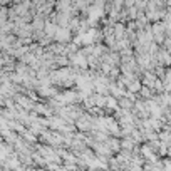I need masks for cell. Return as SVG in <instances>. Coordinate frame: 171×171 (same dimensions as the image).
I'll use <instances>...</instances> for the list:
<instances>
[{"label":"cell","instance_id":"obj_5","mask_svg":"<svg viewBox=\"0 0 171 171\" xmlns=\"http://www.w3.org/2000/svg\"><path fill=\"white\" fill-rule=\"evenodd\" d=\"M169 4H171V0H169Z\"/></svg>","mask_w":171,"mask_h":171},{"label":"cell","instance_id":"obj_4","mask_svg":"<svg viewBox=\"0 0 171 171\" xmlns=\"http://www.w3.org/2000/svg\"><path fill=\"white\" fill-rule=\"evenodd\" d=\"M108 108H112V109H116L118 108V104H116V99L114 97H108V104H106Z\"/></svg>","mask_w":171,"mask_h":171},{"label":"cell","instance_id":"obj_1","mask_svg":"<svg viewBox=\"0 0 171 171\" xmlns=\"http://www.w3.org/2000/svg\"><path fill=\"white\" fill-rule=\"evenodd\" d=\"M69 37H71V32H69L67 29H57L56 37H54V39L59 40V42H67Z\"/></svg>","mask_w":171,"mask_h":171},{"label":"cell","instance_id":"obj_2","mask_svg":"<svg viewBox=\"0 0 171 171\" xmlns=\"http://www.w3.org/2000/svg\"><path fill=\"white\" fill-rule=\"evenodd\" d=\"M156 81H158V79L154 77V74H151V72H149V74H146V77H144L143 82L146 84V86H149V87H151V86H154Z\"/></svg>","mask_w":171,"mask_h":171},{"label":"cell","instance_id":"obj_3","mask_svg":"<svg viewBox=\"0 0 171 171\" xmlns=\"http://www.w3.org/2000/svg\"><path fill=\"white\" fill-rule=\"evenodd\" d=\"M141 94H143L144 97H151L153 92H151V89H149V86H148V87H141Z\"/></svg>","mask_w":171,"mask_h":171}]
</instances>
